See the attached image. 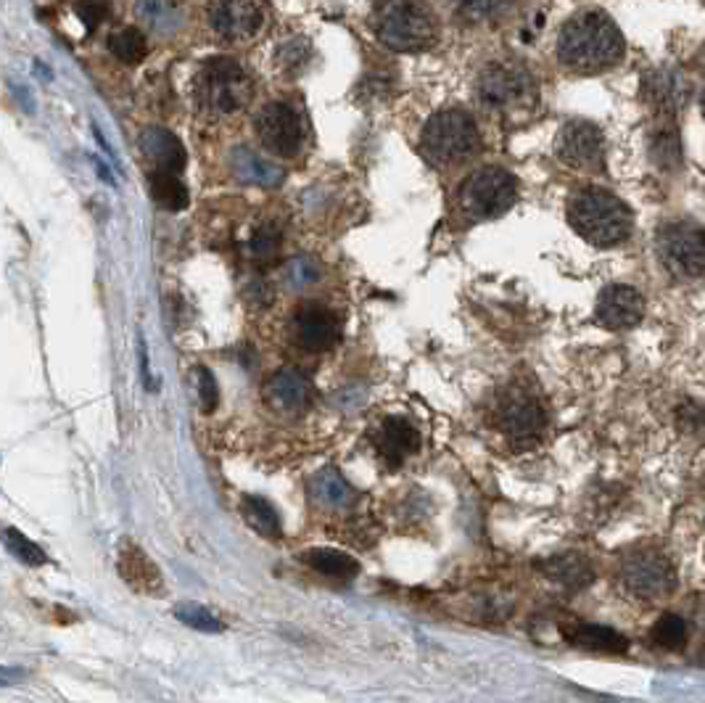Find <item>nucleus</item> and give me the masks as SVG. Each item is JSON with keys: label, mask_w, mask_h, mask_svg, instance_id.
Listing matches in <instances>:
<instances>
[{"label": "nucleus", "mask_w": 705, "mask_h": 703, "mask_svg": "<svg viewBox=\"0 0 705 703\" xmlns=\"http://www.w3.org/2000/svg\"><path fill=\"white\" fill-rule=\"evenodd\" d=\"M196 96L209 114H235L254 99L252 77L227 56L209 58L196 79Z\"/></svg>", "instance_id": "nucleus-5"}, {"label": "nucleus", "mask_w": 705, "mask_h": 703, "mask_svg": "<svg viewBox=\"0 0 705 703\" xmlns=\"http://www.w3.org/2000/svg\"><path fill=\"white\" fill-rule=\"evenodd\" d=\"M291 333L304 352H327L336 347L341 326L333 310L323 304H304L291 320Z\"/></svg>", "instance_id": "nucleus-15"}, {"label": "nucleus", "mask_w": 705, "mask_h": 703, "mask_svg": "<svg viewBox=\"0 0 705 703\" xmlns=\"http://www.w3.org/2000/svg\"><path fill=\"white\" fill-rule=\"evenodd\" d=\"M698 61H700V67H703V69H705V48L700 50V56H698Z\"/></svg>", "instance_id": "nucleus-43"}, {"label": "nucleus", "mask_w": 705, "mask_h": 703, "mask_svg": "<svg viewBox=\"0 0 705 703\" xmlns=\"http://www.w3.org/2000/svg\"><path fill=\"white\" fill-rule=\"evenodd\" d=\"M177 622H182L185 627L206 632V635H220L225 624L220 622V616H214L209 608H203L199 603H180L175 608Z\"/></svg>", "instance_id": "nucleus-34"}, {"label": "nucleus", "mask_w": 705, "mask_h": 703, "mask_svg": "<svg viewBox=\"0 0 705 703\" xmlns=\"http://www.w3.org/2000/svg\"><path fill=\"white\" fill-rule=\"evenodd\" d=\"M196 378H199V397H202V404L206 413H212L220 402V389H217V378L212 376L209 368H199L196 371Z\"/></svg>", "instance_id": "nucleus-40"}, {"label": "nucleus", "mask_w": 705, "mask_h": 703, "mask_svg": "<svg viewBox=\"0 0 705 703\" xmlns=\"http://www.w3.org/2000/svg\"><path fill=\"white\" fill-rule=\"evenodd\" d=\"M233 173L244 183L262 185V188H273L283 180V170L273 162L262 159L259 153H254L252 149H238L233 153Z\"/></svg>", "instance_id": "nucleus-21"}, {"label": "nucleus", "mask_w": 705, "mask_h": 703, "mask_svg": "<svg viewBox=\"0 0 705 703\" xmlns=\"http://www.w3.org/2000/svg\"><path fill=\"white\" fill-rule=\"evenodd\" d=\"M624 584L631 595H637L642 601H653V598L671 593L674 569L663 552H637L624 563Z\"/></svg>", "instance_id": "nucleus-11"}, {"label": "nucleus", "mask_w": 705, "mask_h": 703, "mask_svg": "<svg viewBox=\"0 0 705 703\" xmlns=\"http://www.w3.org/2000/svg\"><path fill=\"white\" fill-rule=\"evenodd\" d=\"M645 318V299L637 289L613 283L597 297V320L605 328H634Z\"/></svg>", "instance_id": "nucleus-17"}, {"label": "nucleus", "mask_w": 705, "mask_h": 703, "mask_svg": "<svg viewBox=\"0 0 705 703\" xmlns=\"http://www.w3.org/2000/svg\"><path fill=\"white\" fill-rule=\"evenodd\" d=\"M677 426L692 436H705V402H684L677 410Z\"/></svg>", "instance_id": "nucleus-36"}, {"label": "nucleus", "mask_w": 705, "mask_h": 703, "mask_svg": "<svg viewBox=\"0 0 705 703\" xmlns=\"http://www.w3.org/2000/svg\"><path fill=\"white\" fill-rule=\"evenodd\" d=\"M317 278H320V268L312 259H291L288 268H285V280L294 289L312 286V283H317Z\"/></svg>", "instance_id": "nucleus-39"}, {"label": "nucleus", "mask_w": 705, "mask_h": 703, "mask_svg": "<svg viewBox=\"0 0 705 703\" xmlns=\"http://www.w3.org/2000/svg\"><path fill=\"white\" fill-rule=\"evenodd\" d=\"M140 151L151 162L153 170H164V173H180L188 162L180 138L164 127H149L140 135Z\"/></svg>", "instance_id": "nucleus-19"}, {"label": "nucleus", "mask_w": 705, "mask_h": 703, "mask_svg": "<svg viewBox=\"0 0 705 703\" xmlns=\"http://www.w3.org/2000/svg\"><path fill=\"white\" fill-rule=\"evenodd\" d=\"M75 11L77 16L82 19L85 29L93 32V29H98V26L109 19L111 5H109V0H77Z\"/></svg>", "instance_id": "nucleus-38"}, {"label": "nucleus", "mask_w": 705, "mask_h": 703, "mask_svg": "<svg viewBox=\"0 0 705 703\" xmlns=\"http://www.w3.org/2000/svg\"><path fill=\"white\" fill-rule=\"evenodd\" d=\"M494 424L500 426L504 436L515 442H526V439H536L544 431L547 410L534 392L524 386H510L494 402Z\"/></svg>", "instance_id": "nucleus-9"}, {"label": "nucleus", "mask_w": 705, "mask_h": 703, "mask_svg": "<svg viewBox=\"0 0 705 703\" xmlns=\"http://www.w3.org/2000/svg\"><path fill=\"white\" fill-rule=\"evenodd\" d=\"M264 397L280 413H302L312 402V381L294 368H283L267 381Z\"/></svg>", "instance_id": "nucleus-18"}, {"label": "nucleus", "mask_w": 705, "mask_h": 703, "mask_svg": "<svg viewBox=\"0 0 705 703\" xmlns=\"http://www.w3.org/2000/svg\"><path fill=\"white\" fill-rule=\"evenodd\" d=\"M119 574L125 577L127 584H132L140 593H156L161 587V577L156 572L149 555L138 548H127L119 558Z\"/></svg>", "instance_id": "nucleus-24"}, {"label": "nucleus", "mask_w": 705, "mask_h": 703, "mask_svg": "<svg viewBox=\"0 0 705 703\" xmlns=\"http://www.w3.org/2000/svg\"><path fill=\"white\" fill-rule=\"evenodd\" d=\"M518 199V183L503 167H483L460 188V206L473 220H492L504 215Z\"/></svg>", "instance_id": "nucleus-6"}, {"label": "nucleus", "mask_w": 705, "mask_h": 703, "mask_svg": "<svg viewBox=\"0 0 705 703\" xmlns=\"http://www.w3.org/2000/svg\"><path fill=\"white\" fill-rule=\"evenodd\" d=\"M96 170H98V175H101V180H106V183H111V185H114V177H111V173H109V170L103 167L101 162H96Z\"/></svg>", "instance_id": "nucleus-42"}, {"label": "nucleus", "mask_w": 705, "mask_h": 703, "mask_svg": "<svg viewBox=\"0 0 705 703\" xmlns=\"http://www.w3.org/2000/svg\"><path fill=\"white\" fill-rule=\"evenodd\" d=\"M658 257L674 278L705 273V227L695 223H669L658 230Z\"/></svg>", "instance_id": "nucleus-8"}, {"label": "nucleus", "mask_w": 705, "mask_h": 703, "mask_svg": "<svg viewBox=\"0 0 705 703\" xmlns=\"http://www.w3.org/2000/svg\"><path fill=\"white\" fill-rule=\"evenodd\" d=\"M312 56V48L304 37H294V40H285L280 48H277V64L283 69H299L302 64L309 61Z\"/></svg>", "instance_id": "nucleus-37"}, {"label": "nucleus", "mask_w": 705, "mask_h": 703, "mask_svg": "<svg viewBox=\"0 0 705 703\" xmlns=\"http://www.w3.org/2000/svg\"><path fill=\"white\" fill-rule=\"evenodd\" d=\"M687 637H689V627L677 614H663L655 622L653 640L660 648H666V651H679L681 645L687 643Z\"/></svg>", "instance_id": "nucleus-33"}, {"label": "nucleus", "mask_w": 705, "mask_h": 703, "mask_svg": "<svg viewBox=\"0 0 705 703\" xmlns=\"http://www.w3.org/2000/svg\"><path fill=\"white\" fill-rule=\"evenodd\" d=\"M109 50L114 53V58H119L122 64H140L149 53V43H146V35L135 26H127L122 32H117L111 40H109Z\"/></svg>", "instance_id": "nucleus-30"}, {"label": "nucleus", "mask_w": 705, "mask_h": 703, "mask_svg": "<svg viewBox=\"0 0 705 703\" xmlns=\"http://www.w3.org/2000/svg\"><path fill=\"white\" fill-rule=\"evenodd\" d=\"M479 127L471 114H465L460 109H447V111L433 114L420 135V149L439 167L465 162L468 156H473L479 151Z\"/></svg>", "instance_id": "nucleus-4"}, {"label": "nucleus", "mask_w": 705, "mask_h": 703, "mask_svg": "<svg viewBox=\"0 0 705 703\" xmlns=\"http://www.w3.org/2000/svg\"><path fill=\"white\" fill-rule=\"evenodd\" d=\"M373 445L389 468H399L410 455L420 450V431L407 418L391 415V418L380 421V426L373 434Z\"/></svg>", "instance_id": "nucleus-16"}, {"label": "nucleus", "mask_w": 705, "mask_h": 703, "mask_svg": "<svg viewBox=\"0 0 705 703\" xmlns=\"http://www.w3.org/2000/svg\"><path fill=\"white\" fill-rule=\"evenodd\" d=\"M624 56V35L603 11H584L568 19L557 37V58L579 75H597Z\"/></svg>", "instance_id": "nucleus-1"}, {"label": "nucleus", "mask_w": 705, "mask_h": 703, "mask_svg": "<svg viewBox=\"0 0 705 703\" xmlns=\"http://www.w3.org/2000/svg\"><path fill=\"white\" fill-rule=\"evenodd\" d=\"M571 640L576 645H581V648L600 653H624L629 648L624 635H618L616 629L610 627H600V624H579V627L574 629Z\"/></svg>", "instance_id": "nucleus-28"}, {"label": "nucleus", "mask_w": 705, "mask_h": 703, "mask_svg": "<svg viewBox=\"0 0 705 703\" xmlns=\"http://www.w3.org/2000/svg\"><path fill=\"white\" fill-rule=\"evenodd\" d=\"M476 96L492 111H510L536 99V79L515 61H492L479 75Z\"/></svg>", "instance_id": "nucleus-7"}, {"label": "nucleus", "mask_w": 705, "mask_h": 703, "mask_svg": "<svg viewBox=\"0 0 705 703\" xmlns=\"http://www.w3.org/2000/svg\"><path fill=\"white\" fill-rule=\"evenodd\" d=\"M650 156L660 170H679L681 164V141L677 120H658V127L650 141Z\"/></svg>", "instance_id": "nucleus-23"}, {"label": "nucleus", "mask_w": 705, "mask_h": 703, "mask_svg": "<svg viewBox=\"0 0 705 703\" xmlns=\"http://www.w3.org/2000/svg\"><path fill=\"white\" fill-rule=\"evenodd\" d=\"M264 22V11L259 0H212L209 3V25L233 43L249 40Z\"/></svg>", "instance_id": "nucleus-14"}, {"label": "nucleus", "mask_w": 705, "mask_h": 703, "mask_svg": "<svg viewBox=\"0 0 705 703\" xmlns=\"http://www.w3.org/2000/svg\"><path fill=\"white\" fill-rule=\"evenodd\" d=\"M149 188H151L153 201L167 209V212H180L188 206L191 201V194L185 188V183L177 177V173H164V170H153L151 180H149Z\"/></svg>", "instance_id": "nucleus-26"}, {"label": "nucleus", "mask_w": 705, "mask_h": 703, "mask_svg": "<svg viewBox=\"0 0 705 703\" xmlns=\"http://www.w3.org/2000/svg\"><path fill=\"white\" fill-rule=\"evenodd\" d=\"M507 8V0H454V14L465 25H481L500 19Z\"/></svg>", "instance_id": "nucleus-32"}, {"label": "nucleus", "mask_w": 705, "mask_h": 703, "mask_svg": "<svg viewBox=\"0 0 705 703\" xmlns=\"http://www.w3.org/2000/svg\"><path fill=\"white\" fill-rule=\"evenodd\" d=\"M304 561L323 577L330 579H354L359 574V563L349 552L336 551V548H315L304 552Z\"/></svg>", "instance_id": "nucleus-25"}, {"label": "nucleus", "mask_w": 705, "mask_h": 703, "mask_svg": "<svg viewBox=\"0 0 705 703\" xmlns=\"http://www.w3.org/2000/svg\"><path fill=\"white\" fill-rule=\"evenodd\" d=\"M135 11H138V19L159 35H167L180 26V11L172 0H138Z\"/></svg>", "instance_id": "nucleus-29"}, {"label": "nucleus", "mask_w": 705, "mask_h": 703, "mask_svg": "<svg viewBox=\"0 0 705 703\" xmlns=\"http://www.w3.org/2000/svg\"><path fill=\"white\" fill-rule=\"evenodd\" d=\"M241 516L246 521V527L256 531L264 540H280L283 527H280V516H277L275 505L264 500L262 495H246L241 500Z\"/></svg>", "instance_id": "nucleus-22"}, {"label": "nucleus", "mask_w": 705, "mask_h": 703, "mask_svg": "<svg viewBox=\"0 0 705 703\" xmlns=\"http://www.w3.org/2000/svg\"><path fill=\"white\" fill-rule=\"evenodd\" d=\"M254 127H256V135H259L262 146L275 156L291 159L302 149V120L296 114V109H291L288 103L273 100V103L262 106L256 120H254Z\"/></svg>", "instance_id": "nucleus-10"}, {"label": "nucleus", "mask_w": 705, "mask_h": 703, "mask_svg": "<svg viewBox=\"0 0 705 703\" xmlns=\"http://www.w3.org/2000/svg\"><path fill=\"white\" fill-rule=\"evenodd\" d=\"M373 29L380 43L397 53L429 50L439 40V19L426 0H378Z\"/></svg>", "instance_id": "nucleus-3"}, {"label": "nucleus", "mask_w": 705, "mask_h": 703, "mask_svg": "<svg viewBox=\"0 0 705 703\" xmlns=\"http://www.w3.org/2000/svg\"><path fill=\"white\" fill-rule=\"evenodd\" d=\"M22 677L19 669H8V666H0V685H14L16 679Z\"/></svg>", "instance_id": "nucleus-41"}, {"label": "nucleus", "mask_w": 705, "mask_h": 703, "mask_svg": "<svg viewBox=\"0 0 705 703\" xmlns=\"http://www.w3.org/2000/svg\"><path fill=\"white\" fill-rule=\"evenodd\" d=\"M555 151L565 164H571L576 170H595L603 164V130L586 120H574L560 130V135L555 141Z\"/></svg>", "instance_id": "nucleus-12"}, {"label": "nucleus", "mask_w": 705, "mask_h": 703, "mask_svg": "<svg viewBox=\"0 0 705 703\" xmlns=\"http://www.w3.org/2000/svg\"><path fill=\"white\" fill-rule=\"evenodd\" d=\"M568 223L595 247H616L631 236V209L616 194L589 185L576 191L568 201Z\"/></svg>", "instance_id": "nucleus-2"}, {"label": "nucleus", "mask_w": 705, "mask_h": 703, "mask_svg": "<svg viewBox=\"0 0 705 703\" xmlns=\"http://www.w3.org/2000/svg\"><path fill=\"white\" fill-rule=\"evenodd\" d=\"M642 99L658 120H677L689 100V79L674 67H660L642 79Z\"/></svg>", "instance_id": "nucleus-13"}, {"label": "nucleus", "mask_w": 705, "mask_h": 703, "mask_svg": "<svg viewBox=\"0 0 705 703\" xmlns=\"http://www.w3.org/2000/svg\"><path fill=\"white\" fill-rule=\"evenodd\" d=\"M703 117H705V96H703Z\"/></svg>", "instance_id": "nucleus-44"}, {"label": "nucleus", "mask_w": 705, "mask_h": 703, "mask_svg": "<svg viewBox=\"0 0 705 703\" xmlns=\"http://www.w3.org/2000/svg\"><path fill=\"white\" fill-rule=\"evenodd\" d=\"M0 542L5 545V551L11 552L16 561H22L26 566H46L48 563V552L43 551L40 545H35L19 529H3L0 531Z\"/></svg>", "instance_id": "nucleus-31"}, {"label": "nucleus", "mask_w": 705, "mask_h": 703, "mask_svg": "<svg viewBox=\"0 0 705 703\" xmlns=\"http://www.w3.org/2000/svg\"><path fill=\"white\" fill-rule=\"evenodd\" d=\"M542 569L547 572V577L565 587H586L595 577L592 566L581 555H555L550 561H544Z\"/></svg>", "instance_id": "nucleus-27"}, {"label": "nucleus", "mask_w": 705, "mask_h": 703, "mask_svg": "<svg viewBox=\"0 0 705 703\" xmlns=\"http://www.w3.org/2000/svg\"><path fill=\"white\" fill-rule=\"evenodd\" d=\"M309 492H312L315 502H320L323 508H330V510H344L357 500L352 484L333 468L315 474L309 481Z\"/></svg>", "instance_id": "nucleus-20"}, {"label": "nucleus", "mask_w": 705, "mask_h": 703, "mask_svg": "<svg viewBox=\"0 0 705 703\" xmlns=\"http://www.w3.org/2000/svg\"><path fill=\"white\" fill-rule=\"evenodd\" d=\"M280 249V233L273 226H259L252 236V254L259 265H270Z\"/></svg>", "instance_id": "nucleus-35"}]
</instances>
